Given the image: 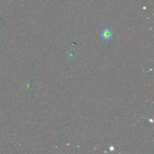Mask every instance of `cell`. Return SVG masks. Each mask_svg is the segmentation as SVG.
<instances>
[{
  "mask_svg": "<svg viewBox=\"0 0 154 154\" xmlns=\"http://www.w3.org/2000/svg\"><path fill=\"white\" fill-rule=\"evenodd\" d=\"M101 37L105 41H110L113 37V33L112 30L109 27H105L102 31Z\"/></svg>",
  "mask_w": 154,
  "mask_h": 154,
  "instance_id": "6da1fadb",
  "label": "cell"
}]
</instances>
